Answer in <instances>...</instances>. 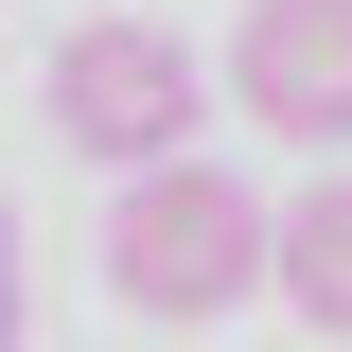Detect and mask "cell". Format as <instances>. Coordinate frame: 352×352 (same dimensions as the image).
Masks as SVG:
<instances>
[{"instance_id":"6da1fadb","label":"cell","mask_w":352,"mask_h":352,"mask_svg":"<svg viewBox=\"0 0 352 352\" xmlns=\"http://www.w3.org/2000/svg\"><path fill=\"white\" fill-rule=\"evenodd\" d=\"M247 282H282V212H264L229 159H159L106 194V300L159 317V335H194V317H229Z\"/></svg>"},{"instance_id":"7a4b0ae2","label":"cell","mask_w":352,"mask_h":352,"mask_svg":"<svg viewBox=\"0 0 352 352\" xmlns=\"http://www.w3.org/2000/svg\"><path fill=\"white\" fill-rule=\"evenodd\" d=\"M212 88H229V71H194L159 18H71V36H53V71H36V106H53V141H71V159L159 176V159H194Z\"/></svg>"},{"instance_id":"3957f363","label":"cell","mask_w":352,"mask_h":352,"mask_svg":"<svg viewBox=\"0 0 352 352\" xmlns=\"http://www.w3.org/2000/svg\"><path fill=\"white\" fill-rule=\"evenodd\" d=\"M229 106H247L264 141H352V0H247Z\"/></svg>"},{"instance_id":"277c9868","label":"cell","mask_w":352,"mask_h":352,"mask_svg":"<svg viewBox=\"0 0 352 352\" xmlns=\"http://www.w3.org/2000/svg\"><path fill=\"white\" fill-rule=\"evenodd\" d=\"M282 300H300L317 335H352V176L282 194Z\"/></svg>"}]
</instances>
